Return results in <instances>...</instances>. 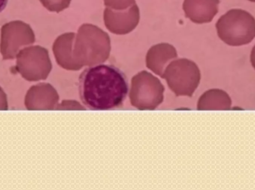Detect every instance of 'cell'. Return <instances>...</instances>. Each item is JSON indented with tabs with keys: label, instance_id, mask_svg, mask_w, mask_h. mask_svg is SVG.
<instances>
[{
	"label": "cell",
	"instance_id": "1",
	"mask_svg": "<svg viewBox=\"0 0 255 190\" xmlns=\"http://www.w3.org/2000/svg\"><path fill=\"white\" fill-rule=\"evenodd\" d=\"M79 97L92 110H110L121 107L129 92L125 73L112 64H97L79 76Z\"/></svg>",
	"mask_w": 255,
	"mask_h": 190
},
{
	"label": "cell",
	"instance_id": "2",
	"mask_svg": "<svg viewBox=\"0 0 255 190\" xmlns=\"http://www.w3.org/2000/svg\"><path fill=\"white\" fill-rule=\"evenodd\" d=\"M219 37L231 46H241L251 43L255 37V19L242 9H232L217 22Z\"/></svg>",
	"mask_w": 255,
	"mask_h": 190
},
{
	"label": "cell",
	"instance_id": "3",
	"mask_svg": "<svg viewBox=\"0 0 255 190\" xmlns=\"http://www.w3.org/2000/svg\"><path fill=\"white\" fill-rule=\"evenodd\" d=\"M16 68L25 80L37 81L46 78L49 71V61L40 49L22 51L16 58Z\"/></svg>",
	"mask_w": 255,
	"mask_h": 190
},
{
	"label": "cell",
	"instance_id": "4",
	"mask_svg": "<svg viewBox=\"0 0 255 190\" xmlns=\"http://www.w3.org/2000/svg\"><path fill=\"white\" fill-rule=\"evenodd\" d=\"M220 0H184L183 9L186 16L196 23L213 20L219 11Z\"/></svg>",
	"mask_w": 255,
	"mask_h": 190
},
{
	"label": "cell",
	"instance_id": "5",
	"mask_svg": "<svg viewBox=\"0 0 255 190\" xmlns=\"http://www.w3.org/2000/svg\"><path fill=\"white\" fill-rule=\"evenodd\" d=\"M104 17L106 25L112 31L126 33L137 23L139 17V7L137 4H134L128 10L124 12L113 11L112 9L106 8Z\"/></svg>",
	"mask_w": 255,
	"mask_h": 190
},
{
	"label": "cell",
	"instance_id": "6",
	"mask_svg": "<svg viewBox=\"0 0 255 190\" xmlns=\"http://www.w3.org/2000/svg\"><path fill=\"white\" fill-rule=\"evenodd\" d=\"M205 109L229 110L232 107V99L225 91L215 89L205 96Z\"/></svg>",
	"mask_w": 255,
	"mask_h": 190
},
{
	"label": "cell",
	"instance_id": "7",
	"mask_svg": "<svg viewBox=\"0 0 255 190\" xmlns=\"http://www.w3.org/2000/svg\"><path fill=\"white\" fill-rule=\"evenodd\" d=\"M105 4L110 8L124 10L135 4V0H104Z\"/></svg>",
	"mask_w": 255,
	"mask_h": 190
},
{
	"label": "cell",
	"instance_id": "8",
	"mask_svg": "<svg viewBox=\"0 0 255 190\" xmlns=\"http://www.w3.org/2000/svg\"><path fill=\"white\" fill-rule=\"evenodd\" d=\"M71 0H51V10H60L67 8L70 5Z\"/></svg>",
	"mask_w": 255,
	"mask_h": 190
},
{
	"label": "cell",
	"instance_id": "9",
	"mask_svg": "<svg viewBox=\"0 0 255 190\" xmlns=\"http://www.w3.org/2000/svg\"><path fill=\"white\" fill-rule=\"evenodd\" d=\"M7 100L6 94L4 93L3 89L0 87V110H7Z\"/></svg>",
	"mask_w": 255,
	"mask_h": 190
},
{
	"label": "cell",
	"instance_id": "10",
	"mask_svg": "<svg viewBox=\"0 0 255 190\" xmlns=\"http://www.w3.org/2000/svg\"><path fill=\"white\" fill-rule=\"evenodd\" d=\"M250 59H251L252 65H253V68L255 69V46L253 48V50H252Z\"/></svg>",
	"mask_w": 255,
	"mask_h": 190
},
{
	"label": "cell",
	"instance_id": "11",
	"mask_svg": "<svg viewBox=\"0 0 255 190\" xmlns=\"http://www.w3.org/2000/svg\"><path fill=\"white\" fill-rule=\"evenodd\" d=\"M7 2H8V0H0V13L5 8Z\"/></svg>",
	"mask_w": 255,
	"mask_h": 190
},
{
	"label": "cell",
	"instance_id": "12",
	"mask_svg": "<svg viewBox=\"0 0 255 190\" xmlns=\"http://www.w3.org/2000/svg\"><path fill=\"white\" fill-rule=\"evenodd\" d=\"M249 1H253V2H255V0H249Z\"/></svg>",
	"mask_w": 255,
	"mask_h": 190
}]
</instances>
